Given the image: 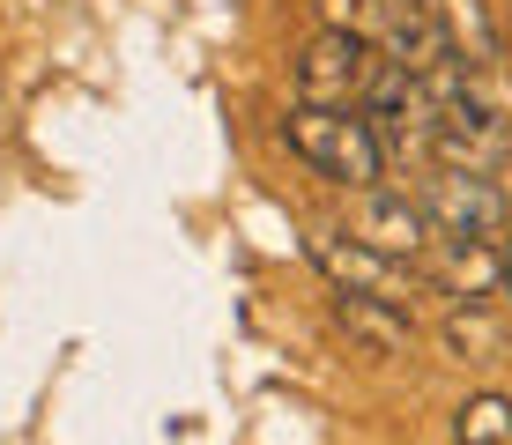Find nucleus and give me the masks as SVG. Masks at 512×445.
I'll use <instances>...</instances> for the list:
<instances>
[{"label": "nucleus", "instance_id": "1", "mask_svg": "<svg viewBox=\"0 0 512 445\" xmlns=\"http://www.w3.org/2000/svg\"><path fill=\"white\" fill-rule=\"evenodd\" d=\"M282 141H290L297 164H312L327 186H349V193L379 186V171H386V141L364 104H297L282 119Z\"/></svg>", "mask_w": 512, "mask_h": 445}, {"label": "nucleus", "instance_id": "2", "mask_svg": "<svg viewBox=\"0 0 512 445\" xmlns=\"http://www.w3.org/2000/svg\"><path fill=\"white\" fill-rule=\"evenodd\" d=\"M438 127H431V156L461 171H505L512 164V119L505 104H490L475 89L468 67H438Z\"/></svg>", "mask_w": 512, "mask_h": 445}, {"label": "nucleus", "instance_id": "3", "mask_svg": "<svg viewBox=\"0 0 512 445\" xmlns=\"http://www.w3.org/2000/svg\"><path fill=\"white\" fill-rule=\"evenodd\" d=\"M312 267H320L334 290L386 297V305H409V312H416V297H431L423 260H394V253H379V245L349 238V230H312Z\"/></svg>", "mask_w": 512, "mask_h": 445}, {"label": "nucleus", "instance_id": "4", "mask_svg": "<svg viewBox=\"0 0 512 445\" xmlns=\"http://www.w3.org/2000/svg\"><path fill=\"white\" fill-rule=\"evenodd\" d=\"M379 67H386V52L364 30L320 23V38H305V52H297V104H364Z\"/></svg>", "mask_w": 512, "mask_h": 445}, {"label": "nucleus", "instance_id": "5", "mask_svg": "<svg viewBox=\"0 0 512 445\" xmlns=\"http://www.w3.org/2000/svg\"><path fill=\"white\" fill-rule=\"evenodd\" d=\"M423 208H431V223L453 230V238H490V230L512 223L505 186L490 171H461V164H438L423 178Z\"/></svg>", "mask_w": 512, "mask_h": 445}, {"label": "nucleus", "instance_id": "6", "mask_svg": "<svg viewBox=\"0 0 512 445\" xmlns=\"http://www.w3.org/2000/svg\"><path fill=\"white\" fill-rule=\"evenodd\" d=\"M423 275H431V290H438V297H461V305L505 297V245H490V238H453V230H438L431 253H423Z\"/></svg>", "mask_w": 512, "mask_h": 445}, {"label": "nucleus", "instance_id": "7", "mask_svg": "<svg viewBox=\"0 0 512 445\" xmlns=\"http://www.w3.org/2000/svg\"><path fill=\"white\" fill-rule=\"evenodd\" d=\"M357 238L379 245V253H394V260H423V253H431V238H438V223H431V208H423V201H409V193L364 186L357 193Z\"/></svg>", "mask_w": 512, "mask_h": 445}, {"label": "nucleus", "instance_id": "8", "mask_svg": "<svg viewBox=\"0 0 512 445\" xmlns=\"http://www.w3.org/2000/svg\"><path fill=\"white\" fill-rule=\"evenodd\" d=\"M372 45H379L394 67H409V75H438V67H453V60H446V38H438L431 0H379Z\"/></svg>", "mask_w": 512, "mask_h": 445}, {"label": "nucleus", "instance_id": "9", "mask_svg": "<svg viewBox=\"0 0 512 445\" xmlns=\"http://www.w3.org/2000/svg\"><path fill=\"white\" fill-rule=\"evenodd\" d=\"M438 15V38H446V60L468 67V75H490L505 60V30L490 15V0H431Z\"/></svg>", "mask_w": 512, "mask_h": 445}, {"label": "nucleus", "instance_id": "10", "mask_svg": "<svg viewBox=\"0 0 512 445\" xmlns=\"http://www.w3.org/2000/svg\"><path fill=\"white\" fill-rule=\"evenodd\" d=\"M334 327H342L357 349H372V356H409V349H416V319H409V305H386V297L334 290Z\"/></svg>", "mask_w": 512, "mask_h": 445}, {"label": "nucleus", "instance_id": "11", "mask_svg": "<svg viewBox=\"0 0 512 445\" xmlns=\"http://www.w3.org/2000/svg\"><path fill=\"white\" fill-rule=\"evenodd\" d=\"M438 342H446L453 364H475V371H490V364H505L512 356V334L490 319L483 305H461V312H446V327H438Z\"/></svg>", "mask_w": 512, "mask_h": 445}, {"label": "nucleus", "instance_id": "12", "mask_svg": "<svg viewBox=\"0 0 512 445\" xmlns=\"http://www.w3.org/2000/svg\"><path fill=\"white\" fill-rule=\"evenodd\" d=\"M453 438L461 445H505L512 438V401L505 394H468L453 408Z\"/></svg>", "mask_w": 512, "mask_h": 445}, {"label": "nucleus", "instance_id": "13", "mask_svg": "<svg viewBox=\"0 0 512 445\" xmlns=\"http://www.w3.org/2000/svg\"><path fill=\"white\" fill-rule=\"evenodd\" d=\"M320 23H327V30H364V38H372L379 0H320Z\"/></svg>", "mask_w": 512, "mask_h": 445}, {"label": "nucleus", "instance_id": "14", "mask_svg": "<svg viewBox=\"0 0 512 445\" xmlns=\"http://www.w3.org/2000/svg\"><path fill=\"white\" fill-rule=\"evenodd\" d=\"M505 297H512V223H505Z\"/></svg>", "mask_w": 512, "mask_h": 445}]
</instances>
